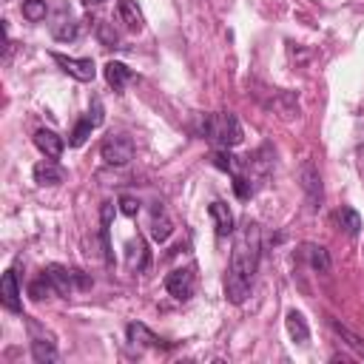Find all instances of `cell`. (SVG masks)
<instances>
[{"label": "cell", "instance_id": "obj_24", "mask_svg": "<svg viewBox=\"0 0 364 364\" xmlns=\"http://www.w3.org/2000/svg\"><path fill=\"white\" fill-rule=\"evenodd\" d=\"M210 159H213V165H216V168H222V171H228L230 176L242 171V162H239V159H236V156L230 154V148H219V151H216V154H213Z\"/></svg>", "mask_w": 364, "mask_h": 364}, {"label": "cell", "instance_id": "obj_4", "mask_svg": "<svg viewBox=\"0 0 364 364\" xmlns=\"http://www.w3.org/2000/svg\"><path fill=\"white\" fill-rule=\"evenodd\" d=\"M100 154H102V159L108 165L122 168V165H128L134 159V139L128 134H108L102 139V145H100Z\"/></svg>", "mask_w": 364, "mask_h": 364}, {"label": "cell", "instance_id": "obj_22", "mask_svg": "<svg viewBox=\"0 0 364 364\" xmlns=\"http://www.w3.org/2000/svg\"><path fill=\"white\" fill-rule=\"evenodd\" d=\"M336 222H338V228H341L347 236H358V230H361V216H358V210H353V208L336 210Z\"/></svg>", "mask_w": 364, "mask_h": 364}, {"label": "cell", "instance_id": "obj_5", "mask_svg": "<svg viewBox=\"0 0 364 364\" xmlns=\"http://www.w3.org/2000/svg\"><path fill=\"white\" fill-rule=\"evenodd\" d=\"M26 324H28V336H31V358L37 364L57 361V341H54V336L46 327H40L34 318H28Z\"/></svg>", "mask_w": 364, "mask_h": 364}, {"label": "cell", "instance_id": "obj_16", "mask_svg": "<svg viewBox=\"0 0 364 364\" xmlns=\"http://www.w3.org/2000/svg\"><path fill=\"white\" fill-rule=\"evenodd\" d=\"M102 71H105V80H108V85H111L114 91H122V88L134 80V71H131L125 63H117V60H108Z\"/></svg>", "mask_w": 364, "mask_h": 364}, {"label": "cell", "instance_id": "obj_19", "mask_svg": "<svg viewBox=\"0 0 364 364\" xmlns=\"http://www.w3.org/2000/svg\"><path fill=\"white\" fill-rule=\"evenodd\" d=\"M284 324H287V333H290L293 344H307V338H310V327H307V321H304V316H301L299 310H290L287 318H284Z\"/></svg>", "mask_w": 364, "mask_h": 364}, {"label": "cell", "instance_id": "obj_23", "mask_svg": "<svg viewBox=\"0 0 364 364\" xmlns=\"http://www.w3.org/2000/svg\"><path fill=\"white\" fill-rule=\"evenodd\" d=\"M28 296L34 299V301H43V299H51V296H57V290H54V284H51V279L46 276V270L28 284Z\"/></svg>", "mask_w": 364, "mask_h": 364}, {"label": "cell", "instance_id": "obj_1", "mask_svg": "<svg viewBox=\"0 0 364 364\" xmlns=\"http://www.w3.org/2000/svg\"><path fill=\"white\" fill-rule=\"evenodd\" d=\"M259 256H262V230L256 222H245L233 239V250H230V264H228V276H225V296L233 304H242L250 296L253 287V276L259 267Z\"/></svg>", "mask_w": 364, "mask_h": 364}, {"label": "cell", "instance_id": "obj_9", "mask_svg": "<svg viewBox=\"0 0 364 364\" xmlns=\"http://www.w3.org/2000/svg\"><path fill=\"white\" fill-rule=\"evenodd\" d=\"M0 301L9 313H23L20 301V284H17V270H6L0 279Z\"/></svg>", "mask_w": 364, "mask_h": 364}, {"label": "cell", "instance_id": "obj_8", "mask_svg": "<svg viewBox=\"0 0 364 364\" xmlns=\"http://www.w3.org/2000/svg\"><path fill=\"white\" fill-rule=\"evenodd\" d=\"M54 57V63L68 74V77H74V80H80V82H91L94 77H97V65H94V60L91 57H65V54H51Z\"/></svg>", "mask_w": 364, "mask_h": 364}, {"label": "cell", "instance_id": "obj_18", "mask_svg": "<svg viewBox=\"0 0 364 364\" xmlns=\"http://www.w3.org/2000/svg\"><path fill=\"white\" fill-rule=\"evenodd\" d=\"M301 256L310 262L313 270H318V273H327V270H330V253H327L321 245H313V242L301 245Z\"/></svg>", "mask_w": 364, "mask_h": 364}, {"label": "cell", "instance_id": "obj_17", "mask_svg": "<svg viewBox=\"0 0 364 364\" xmlns=\"http://www.w3.org/2000/svg\"><path fill=\"white\" fill-rule=\"evenodd\" d=\"M208 213H210V219H213V225H216V233L219 236H228V233H233V213H230V208L225 205V202H210L208 205Z\"/></svg>", "mask_w": 364, "mask_h": 364}, {"label": "cell", "instance_id": "obj_20", "mask_svg": "<svg viewBox=\"0 0 364 364\" xmlns=\"http://www.w3.org/2000/svg\"><path fill=\"white\" fill-rule=\"evenodd\" d=\"M51 34H54V40H60V43H71V40H77L80 37V23L74 20V17H60L54 26H51Z\"/></svg>", "mask_w": 364, "mask_h": 364}, {"label": "cell", "instance_id": "obj_30", "mask_svg": "<svg viewBox=\"0 0 364 364\" xmlns=\"http://www.w3.org/2000/svg\"><path fill=\"white\" fill-rule=\"evenodd\" d=\"M85 6H97V3H105V0H82Z\"/></svg>", "mask_w": 364, "mask_h": 364}, {"label": "cell", "instance_id": "obj_12", "mask_svg": "<svg viewBox=\"0 0 364 364\" xmlns=\"http://www.w3.org/2000/svg\"><path fill=\"white\" fill-rule=\"evenodd\" d=\"M148 228H151V239L154 242H168V236L173 233V222L168 219V213H165V208L156 202L154 205V210H151V222H148Z\"/></svg>", "mask_w": 364, "mask_h": 364}, {"label": "cell", "instance_id": "obj_28", "mask_svg": "<svg viewBox=\"0 0 364 364\" xmlns=\"http://www.w3.org/2000/svg\"><path fill=\"white\" fill-rule=\"evenodd\" d=\"M333 327H336V333H338V336H341V338H344V341H347V344H350V347H353L358 355H364V344H361V341H358V338H355V336H353L347 327H341L338 321H333Z\"/></svg>", "mask_w": 364, "mask_h": 364}, {"label": "cell", "instance_id": "obj_10", "mask_svg": "<svg viewBox=\"0 0 364 364\" xmlns=\"http://www.w3.org/2000/svg\"><path fill=\"white\" fill-rule=\"evenodd\" d=\"M301 188H304V193H307V202H310V208L316 210V208L321 205L324 193H321V176H318V168H316L310 159L301 165Z\"/></svg>", "mask_w": 364, "mask_h": 364}, {"label": "cell", "instance_id": "obj_26", "mask_svg": "<svg viewBox=\"0 0 364 364\" xmlns=\"http://www.w3.org/2000/svg\"><path fill=\"white\" fill-rule=\"evenodd\" d=\"M131 267H136V270L148 267V250H145V242L139 236H136V242H131Z\"/></svg>", "mask_w": 364, "mask_h": 364}, {"label": "cell", "instance_id": "obj_27", "mask_svg": "<svg viewBox=\"0 0 364 364\" xmlns=\"http://www.w3.org/2000/svg\"><path fill=\"white\" fill-rule=\"evenodd\" d=\"M97 40L102 43V46H117L119 43V34L114 31V26H108V23H97Z\"/></svg>", "mask_w": 364, "mask_h": 364}, {"label": "cell", "instance_id": "obj_7", "mask_svg": "<svg viewBox=\"0 0 364 364\" xmlns=\"http://www.w3.org/2000/svg\"><path fill=\"white\" fill-rule=\"evenodd\" d=\"M102 119H105V114H102V102H100V100H91V108H88V114L74 125V131H71V136H68V145L80 148V145L91 136V131L102 125Z\"/></svg>", "mask_w": 364, "mask_h": 364}, {"label": "cell", "instance_id": "obj_6", "mask_svg": "<svg viewBox=\"0 0 364 364\" xmlns=\"http://www.w3.org/2000/svg\"><path fill=\"white\" fill-rule=\"evenodd\" d=\"M165 290L176 299V301H188L196 290V267L188 264V267H176L165 276Z\"/></svg>", "mask_w": 364, "mask_h": 364}, {"label": "cell", "instance_id": "obj_25", "mask_svg": "<svg viewBox=\"0 0 364 364\" xmlns=\"http://www.w3.org/2000/svg\"><path fill=\"white\" fill-rule=\"evenodd\" d=\"M46 0H23V17L31 23H40L46 17Z\"/></svg>", "mask_w": 364, "mask_h": 364}, {"label": "cell", "instance_id": "obj_2", "mask_svg": "<svg viewBox=\"0 0 364 364\" xmlns=\"http://www.w3.org/2000/svg\"><path fill=\"white\" fill-rule=\"evenodd\" d=\"M199 134H202V139L213 142L216 148H236L242 142V122L230 111L205 114L202 125H199Z\"/></svg>", "mask_w": 364, "mask_h": 364}, {"label": "cell", "instance_id": "obj_13", "mask_svg": "<svg viewBox=\"0 0 364 364\" xmlns=\"http://www.w3.org/2000/svg\"><path fill=\"white\" fill-rule=\"evenodd\" d=\"M34 145H37L40 154L48 156V159H60V154H63V148H65L63 136H57V134L48 131V128H40V131L34 134Z\"/></svg>", "mask_w": 364, "mask_h": 364}, {"label": "cell", "instance_id": "obj_3", "mask_svg": "<svg viewBox=\"0 0 364 364\" xmlns=\"http://www.w3.org/2000/svg\"><path fill=\"white\" fill-rule=\"evenodd\" d=\"M46 276L51 279L57 296H65V299L74 290H88L91 287V279L82 270H74V267H65V264H48L46 267Z\"/></svg>", "mask_w": 364, "mask_h": 364}, {"label": "cell", "instance_id": "obj_31", "mask_svg": "<svg viewBox=\"0 0 364 364\" xmlns=\"http://www.w3.org/2000/svg\"><path fill=\"white\" fill-rule=\"evenodd\" d=\"M358 156H361V168H364V145L358 148Z\"/></svg>", "mask_w": 364, "mask_h": 364}, {"label": "cell", "instance_id": "obj_21", "mask_svg": "<svg viewBox=\"0 0 364 364\" xmlns=\"http://www.w3.org/2000/svg\"><path fill=\"white\" fill-rule=\"evenodd\" d=\"M128 341L145 344V347H165L162 338H156V336H154L145 324H139V321H131V324H128Z\"/></svg>", "mask_w": 364, "mask_h": 364}, {"label": "cell", "instance_id": "obj_15", "mask_svg": "<svg viewBox=\"0 0 364 364\" xmlns=\"http://www.w3.org/2000/svg\"><path fill=\"white\" fill-rule=\"evenodd\" d=\"M117 14H119V20L125 23L128 31H142L145 17H142L136 0H117Z\"/></svg>", "mask_w": 364, "mask_h": 364}, {"label": "cell", "instance_id": "obj_14", "mask_svg": "<svg viewBox=\"0 0 364 364\" xmlns=\"http://www.w3.org/2000/svg\"><path fill=\"white\" fill-rule=\"evenodd\" d=\"M111 219H114V202H102L100 210V239H102V253L105 262L114 264V250H111Z\"/></svg>", "mask_w": 364, "mask_h": 364}, {"label": "cell", "instance_id": "obj_29", "mask_svg": "<svg viewBox=\"0 0 364 364\" xmlns=\"http://www.w3.org/2000/svg\"><path fill=\"white\" fill-rule=\"evenodd\" d=\"M119 210H122L125 216H136V213H139V202H136L134 196H122V199H119Z\"/></svg>", "mask_w": 364, "mask_h": 364}, {"label": "cell", "instance_id": "obj_11", "mask_svg": "<svg viewBox=\"0 0 364 364\" xmlns=\"http://www.w3.org/2000/svg\"><path fill=\"white\" fill-rule=\"evenodd\" d=\"M34 182L37 185H60L63 179H65V171H63V165H57L54 159H40L37 165H34Z\"/></svg>", "mask_w": 364, "mask_h": 364}]
</instances>
